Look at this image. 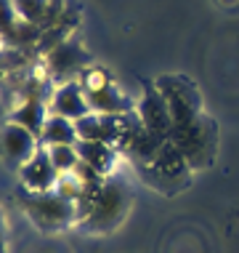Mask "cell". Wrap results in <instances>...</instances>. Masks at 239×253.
I'll return each instance as SVG.
<instances>
[{
	"instance_id": "277c9868",
	"label": "cell",
	"mask_w": 239,
	"mask_h": 253,
	"mask_svg": "<svg viewBox=\"0 0 239 253\" xmlns=\"http://www.w3.org/2000/svg\"><path fill=\"white\" fill-rule=\"evenodd\" d=\"M136 115L141 118L146 131L170 141V136H173V115H170V107H168L165 96L160 93V88H149L143 93V99L136 107Z\"/></svg>"
},
{
	"instance_id": "5bb4252c",
	"label": "cell",
	"mask_w": 239,
	"mask_h": 253,
	"mask_svg": "<svg viewBox=\"0 0 239 253\" xmlns=\"http://www.w3.org/2000/svg\"><path fill=\"white\" fill-rule=\"evenodd\" d=\"M51 152V160L56 166L59 173H69V170L77 168L80 163V155H77V147H69V144H56V147H48Z\"/></svg>"
},
{
	"instance_id": "7c38bea8",
	"label": "cell",
	"mask_w": 239,
	"mask_h": 253,
	"mask_svg": "<svg viewBox=\"0 0 239 253\" xmlns=\"http://www.w3.org/2000/svg\"><path fill=\"white\" fill-rule=\"evenodd\" d=\"M77 155L80 160L88 163L91 168H96L101 176H106L109 170L114 166V149L112 144H106V141H77Z\"/></svg>"
},
{
	"instance_id": "30bf717a",
	"label": "cell",
	"mask_w": 239,
	"mask_h": 253,
	"mask_svg": "<svg viewBox=\"0 0 239 253\" xmlns=\"http://www.w3.org/2000/svg\"><path fill=\"white\" fill-rule=\"evenodd\" d=\"M48 118H51V109H48L45 99H24V101H19L16 109L8 115V120L24 126L27 131H32L37 139L43 136V128H45Z\"/></svg>"
},
{
	"instance_id": "3957f363",
	"label": "cell",
	"mask_w": 239,
	"mask_h": 253,
	"mask_svg": "<svg viewBox=\"0 0 239 253\" xmlns=\"http://www.w3.org/2000/svg\"><path fill=\"white\" fill-rule=\"evenodd\" d=\"M30 216L43 227H64L77 216V205L67 197H61L59 192H32L22 197Z\"/></svg>"
},
{
	"instance_id": "7a4b0ae2",
	"label": "cell",
	"mask_w": 239,
	"mask_h": 253,
	"mask_svg": "<svg viewBox=\"0 0 239 253\" xmlns=\"http://www.w3.org/2000/svg\"><path fill=\"white\" fill-rule=\"evenodd\" d=\"M160 93L165 96L168 107H170V115H173V131L175 128H186L191 123H197L202 118L200 115V96L197 91L191 88V83L186 80H178V78H160Z\"/></svg>"
},
{
	"instance_id": "4fadbf2b",
	"label": "cell",
	"mask_w": 239,
	"mask_h": 253,
	"mask_svg": "<svg viewBox=\"0 0 239 253\" xmlns=\"http://www.w3.org/2000/svg\"><path fill=\"white\" fill-rule=\"evenodd\" d=\"M13 8H16L19 19L37 27H45L48 22V11H51V0H11Z\"/></svg>"
},
{
	"instance_id": "6da1fadb",
	"label": "cell",
	"mask_w": 239,
	"mask_h": 253,
	"mask_svg": "<svg viewBox=\"0 0 239 253\" xmlns=\"http://www.w3.org/2000/svg\"><path fill=\"white\" fill-rule=\"evenodd\" d=\"M128 208V184L120 181L117 176H109L101 184L99 195L91 205V213L85 216V224L93 229H109L125 216Z\"/></svg>"
},
{
	"instance_id": "ba28073f",
	"label": "cell",
	"mask_w": 239,
	"mask_h": 253,
	"mask_svg": "<svg viewBox=\"0 0 239 253\" xmlns=\"http://www.w3.org/2000/svg\"><path fill=\"white\" fill-rule=\"evenodd\" d=\"M40 139L32 131H27L24 126L13 120H5L3 126V155L8 157V163L13 166H24L32 155L37 152Z\"/></svg>"
},
{
	"instance_id": "5b68a950",
	"label": "cell",
	"mask_w": 239,
	"mask_h": 253,
	"mask_svg": "<svg viewBox=\"0 0 239 253\" xmlns=\"http://www.w3.org/2000/svg\"><path fill=\"white\" fill-rule=\"evenodd\" d=\"M19 176H22V184L27 192H51L59 181V170L53 166L48 147L40 144L37 152L24 166H19Z\"/></svg>"
},
{
	"instance_id": "8fae6325",
	"label": "cell",
	"mask_w": 239,
	"mask_h": 253,
	"mask_svg": "<svg viewBox=\"0 0 239 253\" xmlns=\"http://www.w3.org/2000/svg\"><path fill=\"white\" fill-rule=\"evenodd\" d=\"M80 141L77 136V126L69 118H61V115H51L45 120L43 136H40V144L43 147H56V144H69L74 147Z\"/></svg>"
},
{
	"instance_id": "9c48e42d",
	"label": "cell",
	"mask_w": 239,
	"mask_h": 253,
	"mask_svg": "<svg viewBox=\"0 0 239 253\" xmlns=\"http://www.w3.org/2000/svg\"><path fill=\"white\" fill-rule=\"evenodd\" d=\"M85 96H88V104H91V112H99V115H125L133 107L131 99L112 80L101 88H85Z\"/></svg>"
},
{
	"instance_id": "52a82bcc",
	"label": "cell",
	"mask_w": 239,
	"mask_h": 253,
	"mask_svg": "<svg viewBox=\"0 0 239 253\" xmlns=\"http://www.w3.org/2000/svg\"><path fill=\"white\" fill-rule=\"evenodd\" d=\"M48 109H51V115H61V118L69 120H80L85 115H91V104H88L83 83H77V80L61 83L48 96Z\"/></svg>"
},
{
	"instance_id": "8992f818",
	"label": "cell",
	"mask_w": 239,
	"mask_h": 253,
	"mask_svg": "<svg viewBox=\"0 0 239 253\" xmlns=\"http://www.w3.org/2000/svg\"><path fill=\"white\" fill-rule=\"evenodd\" d=\"M85 64H88V53L83 51V45H80L77 40H72V38L45 53L48 72H51L53 78L64 80V83H69V80L77 78Z\"/></svg>"
}]
</instances>
